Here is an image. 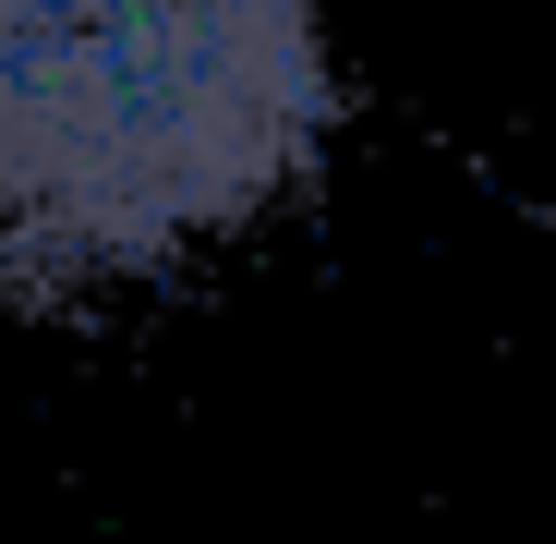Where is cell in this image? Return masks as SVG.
Here are the masks:
<instances>
[{
  "label": "cell",
  "instance_id": "1",
  "mask_svg": "<svg viewBox=\"0 0 556 544\" xmlns=\"http://www.w3.org/2000/svg\"><path fill=\"white\" fill-rule=\"evenodd\" d=\"M327 0H0V303H98L303 194Z\"/></svg>",
  "mask_w": 556,
  "mask_h": 544
}]
</instances>
